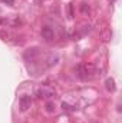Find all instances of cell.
Returning <instances> with one entry per match:
<instances>
[{
  "mask_svg": "<svg viewBox=\"0 0 122 123\" xmlns=\"http://www.w3.org/2000/svg\"><path fill=\"white\" fill-rule=\"evenodd\" d=\"M95 66L93 64H78L75 67V74L82 79V80H88L95 76Z\"/></svg>",
  "mask_w": 122,
  "mask_h": 123,
  "instance_id": "obj_1",
  "label": "cell"
},
{
  "mask_svg": "<svg viewBox=\"0 0 122 123\" xmlns=\"http://www.w3.org/2000/svg\"><path fill=\"white\" fill-rule=\"evenodd\" d=\"M30 106H32V97L30 96H27V94L22 96L20 100H19V109L22 112H26V110H29Z\"/></svg>",
  "mask_w": 122,
  "mask_h": 123,
  "instance_id": "obj_2",
  "label": "cell"
},
{
  "mask_svg": "<svg viewBox=\"0 0 122 123\" xmlns=\"http://www.w3.org/2000/svg\"><path fill=\"white\" fill-rule=\"evenodd\" d=\"M42 37H43V39H46L47 42L53 40V39H55V31H53V29H52V27H49V26L42 27Z\"/></svg>",
  "mask_w": 122,
  "mask_h": 123,
  "instance_id": "obj_3",
  "label": "cell"
},
{
  "mask_svg": "<svg viewBox=\"0 0 122 123\" xmlns=\"http://www.w3.org/2000/svg\"><path fill=\"white\" fill-rule=\"evenodd\" d=\"M37 56H39V50L36 47L26 50V53H25V59H27V60H34Z\"/></svg>",
  "mask_w": 122,
  "mask_h": 123,
  "instance_id": "obj_4",
  "label": "cell"
},
{
  "mask_svg": "<svg viewBox=\"0 0 122 123\" xmlns=\"http://www.w3.org/2000/svg\"><path fill=\"white\" fill-rule=\"evenodd\" d=\"M36 96H37L39 99H43V97H50V96H53V93L49 92V90H45V89H39V90L36 92Z\"/></svg>",
  "mask_w": 122,
  "mask_h": 123,
  "instance_id": "obj_5",
  "label": "cell"
},
{
  "mask_svg": "<svg viewBox=\"0 0 122 123\" xmlns=\"http://www.w3.org/2000/svg\"><path fill=\"white\" fill-rule=\"evenodd\" d=\"M106 89L109 90V92H115V89H116V86H115V82H114V79H106Z\"/></svg>",
  "mask_w": 122,
  "mask_h": 123,
  "instance_id": "obj_6",
  "label": "cell"
},
{
  "mask_svg": "<svg viewBox=\"0 0 122 123\" xmlns=\"http://www.w3.org/2000/svg\"><path fill=\"white\" fill-rule=\"evenodd\" d=\"M81 12H82L83 14H89V13H91V9H89V6H88L86 3H82V4H81Z\"/></svg>",
  "mask_w": 122,
  "mask_h": 123,
  "instance_id": "obj_7",
  "label": "cell"
},
{
  "mask_svg": "<svg viewBox=\"0 0 122 123\" xmlns=\"http://www.w3.org/2000/svg\"><path fill=\"white\" fill-rule=\"evenodd\" d=\"M46 110L50 113V112H55V103H52V102H49V103H46Z\"/></svg>",
  "mask_w": 122,
  "mask_h": 123,
  "instance_id": "obj_8",
  "label": "cell"
},
{
  "mask_svg": "<svg viewBox=\"0 0 122 123\" xmlns=\"http://www.w3.org/2000/svg\"><path fill=\"white\" fill-rule=\"evenodd\" d=\"M0 1H3V3H6V4H13V3H14V0H0Z\"/></svg>",
  "mask_w": 122,
  "mask_h": 123,
  "instance_id": "obj_9",
  "label": "cell"
}]
</instances>
